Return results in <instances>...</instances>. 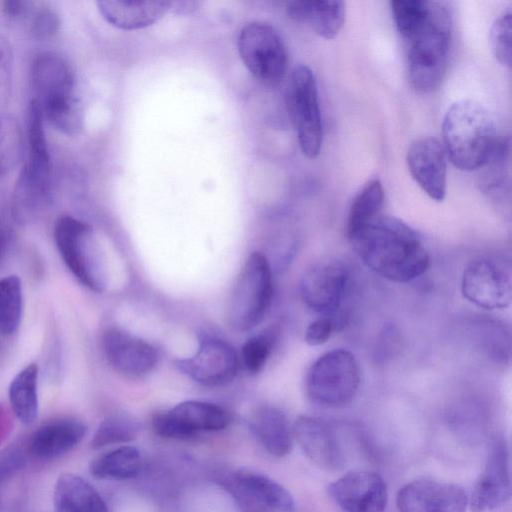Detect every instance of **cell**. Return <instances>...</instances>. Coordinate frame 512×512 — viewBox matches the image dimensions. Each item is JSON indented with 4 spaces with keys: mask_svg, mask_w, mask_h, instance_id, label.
I'll list each match as a JSON object with an SVG mask.
<instances>
[{
    "mask_svg": "<svg viewBox=\"0 0 512 512\" xmlns=\"http://www.w3.org/2000/svg\"><path fill=\"white\" fill-rule=\"evenodd\" d=\"M349 239L367 267L393 282H410L424 274L430 264L415 231L394 217L379 214Z\"/></svg>",
    "mask_w": 512,
    "mask_h": 512,
    "instance_id": "1",
    "label": "cell"
},
{
    "mask_svg": "<svg viewBox=\"0 0 512 512\" xmlns=\"http://www.w3.org/2000/svg\"><path fill=\"white\" fill-rule=\"evenodd\" d=\"M443 147L454 166L482 168L499 139L494 118L479 102L462 99L447 110L442 123Z\"/></svg>",
    "mask_w": 512,
    "mask_h": 512,
    "instance_id": "2",
    "label": "cell"
},
{
    "mask_svg": "<svg viewBox=\"0 0 512 512\" xmlns=\"http://www.w3.org/2000/svg\"><path fill=\"white\" fill-rule=\"evenodd\" d=\"M30 80L32 100L43 119L64 134H75L81 127V113L70 64L59 54L42 52L33 60Z\"/></svg>",
    "mask_w": 512,
    "mask_h": 512,
    "instance_id": "3",
    "label": "cell"
},
{
    "mask_svg": "<svg viewBox=\"0 0 512 512\" xmlns=\"http://www.w3.org/2000/svg\"><path fill=\"white\" fill-rule=\"evenodd\" d=\"M452 20L441 2L429 1L427 16L408 39V75L412 87L420 93L434 91L447 68Z\"/></svg>",
    "mask_w": 512,
    "mask_h": 512,
    "instance_id": "4",
    "label": "cell"
},
{
    "mask_svg": "<svg viewBox=\"0 0 512 512\" xmlns=\"http://www.w3.org/2000/svg\"><path fill=\"white\" fill-rule=\"evenodd\" d=\"M361 380L359 364L345 349H334L321 355L308 369L305 390L315 404L338 408L356 396Z\"/></svg>",
    "mask_w": 512,
    "mask_h": 512,
    "instance_id": "5",
    "label": "cell"
},
{
    "mask_svg": "<svg viewBox=\"0 0 512 512\" xmlns=\"http://www.w3.org/2000/svg\"><path fill=\"white\" fill-rule=\"evenodd\" d=\"M271 295L270 264L262 253H251L241 268L229 297V325L237 331L256 327L267 313Z\"/></svg>",
    "mask_w": 512,
    "mask_h": 512,
    "instance_id": "6",
    "label": "cell"
},
{
    "mask_svg": "<svg viewBox=\"0 0 512 512\" xmlns=\"http://www.w3.org/2000/svg\"><path fill=\"white\" fill-rule=\"evenodd\" d=\"M54 237L64 263L77 280L93 291H103L106 266L92 228L66 215L57 220Z\"/></svg>",
    "mask_w": 512,
    "mask_h": 512,
    "instance_id": "7",
    "label": "cell"
},
{
    "mask_svg": "<svg viewBox=\"0 0 512 512\" xmlns=\"http://www.w3.org/2000/svg\"><path fill=\"white\" fill-rule=\"evenodd\" d=\"M28 159L18 178L14 202L21 209L36 212L51 194V160L44 131V119L31 100L28 111Z\"/></svg>",
    "mask_w": 512,
    "mask_h": 512,
    "instance_id": "8",
    "label": "cell"
},
{
    "mask_svg": "<svg viewBox=\"0 0 512 512\" xmlns=\"http://www.w3.org/2000/svg\"><path fill=\"white\" fill-rule=\"evenodd\" d=\"M238 52L253 77L265 86H277L284 78L288 55L277 31L269 24L251 22L238 36Z\"/></svg>",
    "mask_w": 512,
    "mask_h": 512,
    "instance_id": "9",
    "label": "cell"
},
{
    "mask_svg": "<svg viewBox=\"0 0 512 512\" xmlns=\"http://www.w3.org/2000/svg\"><path fill=\"white\" fill-rule=\"evenodd\" d=\"M286 96L299 146L306 157L315 158L321 149L323 126L316 80L307 66L293 70Z\"/></svg>",
    "mask_w": 512,
    "mask_h": 512,
    "instance_id": "10",
    "label": "cell"
},
{
    "mask_svg": "<svg viewBox=\"0 0 512 512\" xmlns=\"http://www.w3.org/2000/svg\"><path fill=\"white\" fill-rule=\"evenodd\" d=\"M215 481L243 512H291L295 508L292 495L261 473L245 469L227 470L220 472Z\"/></svg>",
    "mask_w": 512,
    "mask_h": 512,
    "instance_id": "11",
    "label": "cell"
},
{
    "mask_svg": "<svg viewBox=\"0 0 512 512\" xmlns=\"http://www.w3.org/2000/svg\"><path fill=\"white\" fill-rule=\"evenodd\" d=\"M461 292L478 307L488 310L506 308L512 295L510 261L496 256L471 261L462 275Z\"/></svg>",
    "mask_w": 512,
    "mask_h": 512,
    "instance_id": "12",
    "label": "cell"
},
{
    "mask_svg": "<svg viewBox=\"0 0 512 512\" xmlns=\"http://www.w3.org/2000/svg\"><path fill=\"white\" fill-rule=\"evenodd\" d=\"M231 416L223 407L203 401H185L152 418L154 432L162 438L188 440L203 431L226 428Z\"/></svg>",
    "mask_w": 512,
    "mask_h": 512,
    "instance_id": "13",
    "label": "cell"
},
{
    "mask_svg": "<svg viewBox=\"0 0 512 512\" xmlns=\"http://www.w3.org/2000/svg\"><path fill=\"white\" fill-rule=\"evenodd\" d=\"M176 368L205 386H219L234 379L239 369V358L234 348L218 338H206L189 358L175 362Z\"/></svg>",
    "mask_w": 512,
    "mask_h": 512,
    "instance_id": "14",
    "label": "cell"
},
{
    "mask_svg": "<svg viewBox=\"0 0 512 512\" xmlns=\"http://www.w3.org/2000/svg\"><path fill=\"white\" fill-rule=\"evenodd\" d=\"M349 281V270L338 259L317 262L303 275L300 294L310 309L321 314H332L340 306Z\"/></svg>",
    "mask_w": 512,
    "mask_h": 512,
    "instance_id": "15",
    "label": "cell"
},
{
    "mask_svg": "<svg viewBox=\"0 0 512 512\" xmlns=\"http://www.w3.org/2000/svg\"><path fill=\"white\" fill-rule=\"evenodd\" d=\"M396 503L399 512H465L469 498L455 484L422 479L404 485Z\"/></svg>",
    "mask_w": 512,
    "mask_h": 512,
    "instance_id": "16",
    "label": "cell"
},
{
    "mask_svg": "<svg viewBox=\"0 0 512 512\" xmlns=\"http://www.w3.org/2000/svg\"><path fill=\"white\" fill-rule=\"evenodd\" d=\"M329 493L344 512H384L388 502L383 478L370 471H351L330 484Z\"/></svg>",
    "mask_w": 512,
    "mask_h": 512,
    "instance_id": "17",
    "label": "cell"
},
{
    "mask_svg": "<svg viewBox=\"0 0 512 512\" xmlns=\"http://www.w3.org/2000/svg\"><path fill=\"white\" fill-rule=\"evenodd\" d=\"M103 350L110 365L130 378L146 376L158 362V353L150 343L118 327L104 332Z\"/></svg>",
    "mask_w": 512,
    "mask_h": 512,
    "instance_id": "18",
    "label": "cell"
},
{
    "mask_svg": "<svg viewBox=\"0 0 512 512\" xmlns=\"http://www.w3.org/2000/svg\"><path fill=\"white\" fill-rule=\"evenodd\" d=\"M511 495L508 449L502 439L490 449L483 472L469 499L473 512H487L503 505Z\"/></svg>",
    "mask_w": 512,
    "mask_h": 512,
    "instance_id": "19",
    "label": "cell"
},
{
    "mask_svg": "<svg viewBox=\"0 0 512 512\" xmlns=\"http://www.w3.org/2000/svg\"><path fill=\"white\" fill-rule=\"evenodd\" d=\"M408 169L422 190L433 200L446 194L447 155L443 144L434 137H424L411 144L406 157Z\"/></svg>",
    "mask_w": 512,
    "mask_h": 512,
    "instance_id": "20",
    "label": "cell"
},
{
    "mask_svg": "<svg viewBox=\"0 0 512 512\" xmlns=\"http://www.w3.org/2000/svg\"><path fill=\"white\" fill-rule=\"evenodd\" d=\"M294 439L318 467L335 471L344 463L340 441L334 428L323 419L299 416L292 425Z\"/></svg>",
    "mask_w": 512,
    "mask_h": 512,
    "instance_id": "21",
    "label": "cell"
},
{
    "mask_svg": "<svg viewBox=\"0 0 512 512\" xmlns=\"http://www.w3.org/2000/svg\"><path fill=\"white\" fill-rule=\"evenodd\" d=\"M83 422L74 418H57L38 426L30 435L27 449L40 460H52L76 447L86 434Z\"/></svg>",
    "mask_w": 512,
    "mask_h": 512,
    "instance_id": "22",
    "label": "cell"
},
{
    "mask_svg": "<svg viewBox=\"0 0 512 512\" xmlns=\"http://www.w3.org/2000/svg\"><path fill=\"white\" fill-rule=\"evenodd\" d=\"M98 9L111 25L123 30L148 27L161 19L170 9L168 1H99Z\"/></svg>",
    "mask_w": 512,
    "mask_h": 512,
    "instance_id": "23",
    "label": "cell"
},
{
    "mask_svg": "<svg viewBox=\"0 0 512 512\" xmlns=\"http://www.w3.org/2000/svg\"><path fill=\"white\" fill-rule=\"evenodd\" d=\"M249 425L257 441L271 455L284 457L292 451V426L281 410L262 406L253 413Z\"/></svg>",
    "mask_w": 512,
    "mask_h": 512,
    "instance_id": "24",
    "label": "cell"
},
{
    "mask_svg": "<svg viewBox=\"0 0 512 512\" xmlns=\"http://www.w3.org/2000/svg\"><path fill=\"white\" fill-rule=\"evenodd\" d=\"M288 16L310 27L324 39L334 38L343 26L345 6L342 1H292Z\"/></svg>",
    "mask_w": 512,
    "mask_h": 512,
    "instance_id": "25",
    "label": "cell"
},
{
    "mask_svg": "<svg viewBox=\"0 0 512 512\" xmlns=\"http://www.w3.org/2000/svg\"><path fill=\"white\" fill-rule=\"evenodd\" d=\"M53 499L55 512H109L97 490L71 473H64L57 479Z\"/></svg>",
    "mask_w": 512,
    "mask_h": 512,
    "instance_id": "26",
    "label": "cell"
},
{
    "mask_svg": "<svg viewBox=\"0 0 512 512\" xmlns=\"http://www.w3.org/2000/svg\"><path fill=\"white\" fill-rule=\"evenodd\" d=\"M38 367L32 363L23 368L9 386V400L14 414L25 425L32 424L38 415Z\"/></svg>",
    "mask_w": 512,
    "mask_h": 512,
    "instance_id": "27",
    "label": "cell"
},
{
    "mask_svg": "<svg viewBox=\"0 0 512 512\" xmlns=\"http://www.w3.org/2000/svg\"><path fill=\"white\" fill-rule=\"evenodd\" d=\"M141 465V456L135 447L121 446L96 457L90 464V472L98 479L125 480L136 477Z\"/></svg>",
    "mask_w": 512,
    "mask_h": 512,
    "instance_id": "28",
    "label": "cell"
},
{
    "mask_svg": "<svg viewBox=\"0 0 512 512\" xmlns=\"http://www.w3.org/2000/svg\"><path fill=\"white\" fill-rule=\"evenodd\" d=\"M384 202V190L378 179L368 182L354 198L347 221L348 237L379 215Z\"/></svg>",
    "mask_w": 512,
    "mask_h": 512,
    "instance_id": "29",
    "label": "cell"
},
{
    "mask_svg": "<svg viewBox=\"0 0 512 512\" xmlns=\"http://www.w3.org/2000/svg\"><path fill=\"white\" fill-rule=\"evenodd\" d=\"M140 431V424L133 416L117 412L107 416L95 431L91 447L99 449L113 444L134 440Z\"/></svg>",
    "mask_w": 512,
    "mask_h": 512,
    "instance_id": "30",
    "label": "cell"
},
{
    "mask_svg": "<svg viewBox=\"0 0 512 512\" xmlns=\"http://www.w3.org/2000/svg\"><path fill=\"white\" fill-rule=\"evenodd\" d=\"M22 286L17 276L0 279V333H14L21 321Z\"/></svg>",
    "mask_w": 512,
    "mask_h": 512,
    "instance_id": "31",
    "label": "cell"
},
{
    "mask_svg": "<svg viewBox=\"0 0 512 512\" xmlns=\"http://www.w3.org/2000/svg\"><path fill=\"white\" fill-rule=\"evenodd\" d=\"M22 150L21 131L10 115L0 113V176L17 165Z\"/></svg>",
    "mask_w": 512,
    "mask_h": 512,
    "instance_id": "32",
    "label": "cell"
},
{
    "mask_svg": "<svg viewBox=\"0 0 512 512\" xmlns=\"http://www.w3.org/2000/svg\"><path fill=\"white\" fill-rule=\"evenodd\" d=\"M390 4L399 33L406 40L410 39L425 20L429 1L396 0Z\"/></svg>",
    "mask_w": 512,
    "mask_h": 512,
    "instance_id": "33",
    "label": "cell"
},
{
    "mask_svg": "<svg viewBox=\"0 0 512 512\" xmlns=\"http://www.w3.org/2000/svg\"><path fill=\"white\" fill-rule=\"evenodd\" d=\"M276 341V331L266 332L248 339L242 346V360L245 368L251 373H259L266 364Z\"/></svg>",
    "mask_w": 512,
    "mask_h": 512,
    "instance_id": "34",
    "label": "cell"
},
{
    "mask_svg": "<svg viewBox=\"0 0 512 512\" xmlns=\"http://www.w3.org/2000/svg\"><path fill=\"white\" fill-rule=\"evenodd\" d=\"M510 11L501 14L490 29V46L497 61L507 67L511 66V23Z\"/></svg>",
    "mask_w": 512,
    "mask_h": 512,
    "instance_id": "35",
    "label": "cell"
},
{
    "mask_svg": "<svg viewBox=\"0 0 512 512\" xmlns=\"http://www.w3.org/2000/svg\"><path fill=\"white\" fill-rule=\"evenodd\" d=\"M61 20L58 14L47 7L38 8L33 12L30 21V32L36 39H48L60 29Z\"/></svg>",
    "mask_w": 512,
    "mask_h": 512,
    "instance_id": "36",
    "label": "cell"
},
{
    "mask_svg": "<svg viewBox=\"0 0 512 512\" xmlns=\"http://www.w3.org/2000/svg\"><path fill=\"white\" fill-rule=\"evenodd\" d=\"M334 329L331 317L324 316L311 322L305 331L304 339L307 344L317 346L324 344L330 338Z\"/></svg>",
    "mask_w": 512,
    "mask_h": 512,
    "instance_id": "37",
    "label": "cell"
},
{
    "mask_svg": "<svg viewBox=\"0 0 512 512\" xmlns=\"http://www.w3.org/2000/svg\"><path fill=\"white\" fill-rule=\"evenodd\" d=\"M33 7V2L20 0H6L2 3L3 12L9 17H20L28 14Z\"/></svg>",
    "mask_w": 512,
    "mask_h": 512,
    "instance_id": "38",
    "label": "cell"
},
{
    "mask_svg": "<svg viewBox=\"0 0 512 512\" xmlns=\"http://www.w3.org/2000/svg\"><path fill=\"white\" fill-rule=\"evenodd\" d=\"M199 6L198 2L195 1H177L170 2L169 11L176 14H189L195 11Z\"/></svg>",
    "mask_w": 512,
    "mask_h": 512,
    "instance_id": "39",
    "label": "cell"
},
{
    "mask_svg": "<svg viewBox=\"0 0 512 512\" xmlns=\"http://www.w3.org/2000/svg\"><path fill=\"white\" fill-rule=\"evenodd\" d=\"M8 238H9L8 227L0 218V259L2 258L3 254L5 252V249L7 247Z\"/></svg>",
    "mask_w": 512,
    "mask_h": 512,
    "instance_id": "40",
    "label": "cell"
},
{
    "mask_svg": "<svg viewBox=\"0 0 512 512\" xmlns=\"http://www.w3.org/2000/svg\"><path fill=\"white\" fill-rule=\"evenodd\" d=\"M9 52L7 44L0 39V72L5 70L8 63Z\"/></svg>",
    "mask_w": 512,
    "mask_h": 512,
    "instance_id": "41",
    "label": "cell"
},
{
    "mask_svg": "<svg viewBox=\"0 0 512 512\" xmlns=\"http://www.w3.org/2000/svg\"><path fill=\"white\" fill-rule=\"evenodd\" d=\"M3 428H4V415H3L2 408L0 407V437H1V434L3 431Z\"/></svg>",
    "mask_w": 512,
    "mask_h": 512,
    "instance_id": "42",
    "label": "cell"
}]
</instances>
